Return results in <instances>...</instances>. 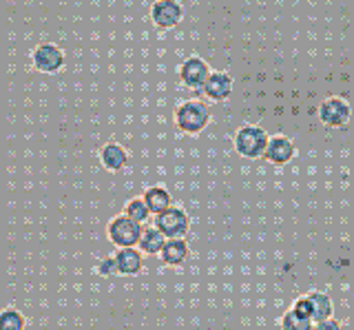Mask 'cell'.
I'll return each instance as SVG.
<instances>
[{"label": "cell", "instance_id": "cell-5", "mask_svg": "<svg viewBox=\"0 0 354 330\" xmlns=\"http://www.w3.org/2000/svg\"><path fill=\"white\" fill-rule=\"evenodd\" d=\"M155 228H160L166 239L186 237L188 228H191V219H188L184 208L171 206L169 211L155 215Z\"/></svg>", "mask_w": 354, "mask_h": 330}, {"label": "cell", "instance_id": "cell-6", "mask_svg": "<svg viewBox=\"0 0 354 330\" xmlns=\"http://www.w3.org/2000/svg\"><path fill=\"white\" fill-rule=\"evenodd\" d=\"M184 20V7L177 0H155L151 7V23L162 29L169 31L175 29Z\"/></svg>", "mask_w": 354, "mask_h": 330}, {"label": "cell", "instance_id": "cell-4", "mask_svg": "<svg viewBox=\"0 0 354 330\" xmlns=\"http://www.w3.org/2000/svg\"><path fill=\"white\" fill-rule=\"evenodd\" d=\"M319 122L328 127V129H343L350 125V118H352V107L348 100L343 98H328L319 104Z\"/></svg>", "mask_w": 354, "mask_h": 330}, {"label": "cell", "instance_id": "cell-13", "mask_svg": "<svg viewBox=\"0 0 354 330\" xmlns=\"http://www.w3.org/2000/svg\"><path fill=\"white\" fill-rule=\"evenodd\" d=\"M308 302H310V317H313L315 324L332 319V315H335V304H332L330 295L326 293H319V291L308 293Z\"/></svg>", "mask_w": 354, "mask_h": 330}, {"label": "cell", "instance_id": "cell-11", "mask_svg": "<svg viewBox=\"0 0 354 330\" xmlns=\"http://www.w3.org/2000/svg\"><path fill=\"white\" fill-rule=\"evenodd\" d=\"M115 259H118V271H120V275H124V277H133V275H140L142 273L144 253L140 248H136V246H131V248H118Z\"/></svg>", "mask_w": 354, "mask_h": 330}, {"label": "cell", "instance_id": "cell-9", "mask_svg": "<svg viewBox=\"0 0 354 330\" xmlns=\"http://www.w3.org/2000/svg\"><path fill=\"white\" fill-rule=\"evenodd\" d=\"M295 142L290 138H283V136H274L270 138V145H268V151H266V160L274 167H283V164L292 162L295 158Z\"/></svg>", "mask_w": 354, "mask_h": 330}, {"label": "cell", "instance_id": "cell-15", "mask_svg": "<svg viewBox=\"0 0 354 330\" xmlns=\"http://www.w3.org/2000/svg\"><path fill=\"white\" fill-rule=\"evenodd\" d=\"M144 202L151 208L153 215H160L171 208V193L164 189V186H151V189L144 191Z\"/></svg>", "mask_w": 354, "mask_h": 330}, {"label": "cell", "instance_id": "cell-20", "mask_svg": "<svg viewBox=\"0 0 354 330\" xmlns=\"http://www.w3.org/2000/svg\"><path fill=\"white\" fill-rule=\"evenodd\" d=\"M97 275H102V277H113V275H120V271H118V259H115V255H111V257H104L102 262L97 264Z\"/></svg>", "mask_w": 354, "mask_h": 330}, {"label": "cell", "instance_id": "cell-21", "mask_svg": "<svg viewBox=\"0 0 354 330\" xmlns=\"http://www.w3.org/2000/svg\"><path fill=\"white\" fill-rule=\"evenodd\" d=\"M315 330H341V324L337 319H326V322L315 324Z\"/></svg>", "mask_w": 354, "mask_h": 330}, {"label": "cell", "instance_id": "cell-12", "mask_svg": "<svg viewBox=\"0 0 354 330\" xmlns=\"http://www.w3.org/2000/svg\"><path fill=\"white\" fill-rule=\"evenodd\" d=\"M100 164H102L106 171L118 173L129 164V153L124 147L115 145V142H109V145L100 151Z\"/></svg>", "mask_w": 354, "mask_h": 330}, {"label": "cell", "instance_id": "cell-19", "mask_svg": "<svg viewBox=\"0 0 354 330\" xmlns=\"http://www.w3.org/2000/svg\"><path fill=\"white\" fill-rule=\"evenodd\" d=\"M25 315L18 313L16 308H5L0 313V330H25Z\"/></svg>", "mask_w": 354, "mask_h": 330}, {"label": "cell", "instance_id": "cell-14", "mask_svg": "<svg viewBox=\"0 0 354 330\" xmlns=\"http://www.w3.org/2000/svg\"><path fill=\"white\" fill-rule=\"evenodd\" d=\"M162 262L166 266H182L188 257V244L184 237H177V239H166V244L160 253Z\"/></svg>", "mask_w": 354, "mask_h": 330}, {"label": "cell", "instance_id": "cell-16", "mask_svg": "<svg viewBox=\"0 0 354 330\" xmlns=\"http://www.w3.org/2000/svg\"><path fill=\"white\" fill-rule=\"evenodd\" d=\"M164 244H166V237L160 228H155V226L144 228L142 239H140V250L144 255H160Z\"/></svg>", "mask_w": 354, "mask_h": 330}, {"label": "cell", "instance_id": "cell-17", "mask_svg": "<svg viewBox=\"0 0 354 330\" xmlns=\"http://www.w3.org/2000/svg\"><path fill=\"white\" fill-rule=\"evenodd\" d=\"M279 326H281V330H315L313 319L301 315L299 311H295V308H290L288 313H283Z\"/></svg>", "mask_w": 354, "mask_h": 330}, {"label": "cell", "instance_id": "cell-3", "mask_svg": "<svg viewBox=\"0 0 354 330\" xmlns=\"http://www.w3.org/2000/svg\"><path fill=\"white\" fill-rule=\"evenodd\" d=\"M142 224L131 219L129 215H118L106 224V237L115 248H131L140 246L142 239Z\"/></svg>", "mask_w": 354, "mask_h": 330}, {"label": "cell", "instance_id": "cell-2", "mask_svg": "<svg viewBox=\"0 0 354 330\" xmlns=\"http://www.w3.org/2000/svg\"><path fill=\"white\" fill-rule=\"evenodd\" d=\"M270 145V136L261 127H241L235 134V151L246 160L266 158Z\"/></svg>", "mask_w": 354, "mask_h": 330}, {"label": "cell", "instance_id": "cell-22", "mask_svg": "<svg viewBox=\"0 0 354 330\" xmlns=\"http://www.w3.org/2000/svg\"><path fill=\"white\" fill-rule=\"evenodd\" d=\"M177 3H180V5H182V3H186V0H177Z\"/></svg>", "mask_w": 354, "mask_h": 330}, {"label": "cell", "instance_id": "cell-1", "mask_svg": "<svg viewBox=\"0 0 354 330\" xmlns=\"http://www.w3.org/2000/svg\"><path fill=\"white\" fill-rule=\"evenodd\" d=\"M210 122V109L199 100H186L175 109V127L186 136H199Z\"/></svg>", "mask_w": 354, "mask_h": 330}, {"label": "cell", "instance_id": "cell-18", "mask_svg": "<svg viewBox=\"0 0 354 330\" xmlns=\"http://www.w3.org/2000/svg\"><path fill=\"white\" fill-rule=\"evenodd\" d=\"M124 215H129L131 219L144 224V222H149L151 208L147 206V202H144V197H133V200L127 202V206H124Z\"/></svg>", "mask_w": 354, "mask_h": 330}, {"label": "cell", "instance_id": "cell-8", "mask_svg": "<svg viewBox=\"0 0 354 330\" xmlns=\"http://www.w3.org/2000/svg\"><path fill=\"white\" fill-rule=\"evenodd\" d=\"M31 62H33V69L38 73L53 75L64 67V53L60 47L44 42V45H38L31 51Z\"/></svg>", "mask_w": 354, "mask_h": 330}, {"label": "cell", "instance_id": "cell-7", "mask_svg": "<svg viewBox=\"0 0 354 330\" xmlns=\"http://www.w3.org/2000/svg\"><path fill=\"white\" fill-rule=\"evenodd\" d=\"M210 67H208V62L202 60V58H188L182 62V67H180V80L182 84L186 86V89H191V91H197V93H202L204 91V86L210 78Z\"/></svg>", "mask_w": 354, "mask_h": 330}, {"label": "cell", "instance_id": "cell-10", "mask_svg": "<svg viewBox=\"0 0 354 330\" xmlns=\"http://www.w3.org/2000/svg\"><path fill=\"white\" fill-rule=\"evenodd\" d=\"M232 86H235V82H232V78L228 73H213L208 78L202 93L208 98L210 102H226L232 93Z\"/></svg>", "mask_w": 354, "mask_h": 330}]
</instances>
